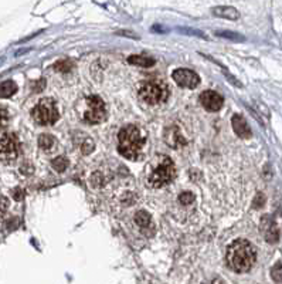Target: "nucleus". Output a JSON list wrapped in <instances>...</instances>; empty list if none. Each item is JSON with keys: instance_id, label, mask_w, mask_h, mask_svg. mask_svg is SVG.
<instances>
[{"instance_id": "1", "label": "nucleus", "mask_w": 282, "mask_h": 284, "mask_svg": "<svg viewBox=\"0 0 282 284\" xmlns=\"http://www.w3.org/2000/svg\"><path fill=\"white\" fill-rule=\"evenodd\" d=\"M227 264L231 270L237 273H245L253 269L257 260V253L248 240L240 239L233 242L227 249Z\"/></svg>"}, {"instance_id": "2", "label": "nucleus", "mask_w": 282, "mask_h": 284, "mask_svg": "<svg viewBox=\"0 0 282 284\" xmlns=\"http://www.w3.org/2000/svg\"><path fill=\"white\" fill-rule=\"evenodd\" d=\"M145 144V136L142 135L141 129L135 125H128L122 128L118 134V145L121 155L135 161L141 155V151Z\"/></svg>"}, {"instance_id": "3", "label": "nucleus", "mask_w": 282, "mask_h": 284, "mask_svg": "<svg viewBox=\"0 0 282 284\" xmlns=\"http://www.w3.org/2000/svg\"><path fill=\"white\" fill-rule=\"evenodd\" d=\"M169 97V87L163 80L152 78L145 81L139 88V98L149 105H157L164 103Z\"/></svg>"}, {"instance_id": "4", "label": "nucleus", "mask_w": 282, "mask_h": 284, "mask_svg": "<svg viewBox=\"0 0 282 284\" xmlns=\"http://www.w3.org/2000/svg\"><path fill=\"white\" fill-rule=\"evenodd\" d=\"M176 178V166L171 158H163L162 162L156 166V169L149 176V185L152 187H162L169 185Z\"/></svg>"}, {"instance_id": "5", "label": "nucleus", "mask_w": 282, "mask_h": 284, "mask_svg": "<svg viewBox=\"0 0 282 284\" xmlns=\"http://www.w3.org/2000/svg\"><path fill=\"white\" fill-rule=\"evenodd\" d=\"M59 108L50 98L38 101L37 105L33 108V118L40 125H52L59 121Z\"/></svg>"}, {"instance_id": "6", "label": "nucleus", "mask_w": 282, "mask_h": 284, "mask_svg": "<svg viewBox=\"0 0 282 284\" xmlns=\"http://www.w3.org/2000/svg\"><path fill=\"white\" fill-rule=\"evenodd\" d=\"M88 110L85 111V121L89 124H98L105 118V104L98 96H89L87 98Z\"/></svg>"}, {"instance_id": "7", "label": "nucleus", "mask_w": 282, "mask_h": 284, "mask_svg": "<svg viewBox=\"0 0 282 284\" xmlns=\"http://www.w3.org/2000/svg\"><path fill=\"white\" fill-rule=\"evenodd\" d=\"M173 80L178 82L180 87L185 88H196L200 82V77L196 74L192 70L186 68H179L173 71Z\"/></svg>"}, {"instance_id": "8", "label": "nucleus", "mask_w": 282, "mask_h": 284, "mask_svg": "<svg viewBox=\"0 0 282 284\" xmlns=\"http://www.w3.org/2000/svg\"><path fill=\"white\" fill-rule=\"evenodd\" d=\"M20 142L15 134H6L0 138V155L8 158H16L19 152Z\"/></svg>"}, {"instance_id": "9", "label": "nucleus", "mask_w": 282, "mask_h": 284, "mask_svg": "<svg viewBox=\"0 0 282 284\" xmlns=\"http://www.w3.org/2000/svg\"><path fill=\"white\" fill-rule=\"evenodd\" d=\"M200 103L208 111H218L223 107L224 100L218 92L208 90L204 91L200 96Z\"/></svg>"}, {"instance_id": "10", "label": "nucleus", "mask_w": 282, "mask_h": 284, "mask_svg": "<svg viewBox=\"0 0 282 284\" xmlns=\"http://www.w3.org/2000/svg\"><path fill=\"white\" fill-rule=\"evenodd\" d=\"M261 230L268 243H276L279 240V230L271 216H264L261 220Z\"/></svg>"}, {"instance_id": "11", "label": "nucleus", "mask_w": 282, "mask_h": 284, "mask_svg": "<svg viewBox=\"0 0 282 284\" xmlns=\"http://www.w3.org/2000/svg\"><path fill=\"white\" fill-rule=\"evenodd\" d=\"M233 129H234V132L240 136V138H250L251 136V129L248 127V124H247V121L241 117V115H234L233 117Z\"/></svg>"}, {"instance_id": "12", "label": "nucleus", "mask_w": 282, "mask_h": 284, "mask_svg": "<svg viewBox=\"0 0 282 284\" xmlns=\"http://www.w3.org/2000/svg\"><path fill=\"white\" fill-rule=\"evenodd\" d=\"M128 63L135 64L138 67H152L155 64V60L148 57V56H131L128 59Z\"/></svg>"}, {"instance_id": "13", "label": "nucleus", "mask_w": 282, "mask_h": 284, "mask_svg": "<svg viewBox=\"0 0 282 284\" xmlns=\"http://www.w3.org/2000/svg\"><path fill=\"white\" fill-rule=\"evenodd\" d=\"M16 91H17V85H16V82L12 81V80H8V81L0 84V98L12 97Z\"/></svg>"}, {"instance_id": "14", "label": "nucleus", "mask_w": 282, "mask_h": 284, "mask_svg": "<svg viewBox=\"0 0 282 284\" xmlns=\"http://www.w3.org/2000/svg\"><path fill=\"white\" fill-rule=\"evenodd\" d=\"M38 145H40V148H43L44 151H51L55 148L57 139L54 136H51V135L43 134L40 135V138H38Z\"/></svg>"}, {"instance_id": "15", "label": "nucleus", "mask_w": 282, "mask_h": 284, "mask_svg": "<svg viewBox=\"0 0 282 284\" xmlns=\"http://www.w3.org/2000/svg\"><path fill=\"white\" fill-rule=\"evenodd\" d=\"M213 13L215 16H220V17H225V19H231V20H236L240 17L238 12L234 8H215L213 9Z\"/></svg>"}, {"instance_id": "16", "label": "nucleus", "mask_w": 282, "mask_h": 284, "mask_svg": "<svg viewBox=\"0 0 282 284\" xmlns=\"http://www.w3.org/2000/svg\"><path fill=\"white\" fill-rule=\"evenodd\" d=\"M135 222H136L138 226H141V227H149L150 223H152V217H150V215H149L148 212H143V210H141V212H138V213H136V216H135Z\"/></svg>"}, {"instance_id": "17", "label": "nucleus", "mask_w": 282, "mask_h": 284, "mask_svg": "<svg viewBox=\"0 0 282 284\" xmlns=\"http://www.w3.org/2000/svg\"><path fill=\"white\" fill-rule=\"evenodd\" d=\"M52 166H54V169H55L57 172H64V171L67 169L68 161L64 157L55 158V159L52 161Z\"/></svg>"}, {"instance_id": "18", "label": "nucleus", "mask_w": 282, "mask_h": 284, "mask_svg": "<svg viewBox=\"0 0 282 284\" xmlns=\"http://www.w3.org/2000/svg\"><path fill=\"white\" fill-rule=\"evenodd\" d=\"M9 120H10V117H9L8 110L0 108V132L6 129V127L9 125Z\"/></svg>"}, {"instance_id": "19", "label": "nucleus", "mask_w": 282, "mask_h": 284, "mask_svg": "<svg viewBox=\"0 0 282 284\" xmlns=\"http://www.w3.org/2000/svg\"><path fill=\"white\" fill-rule=\"evenodd\" d=\"M271 276L274 278L276 283H281L282 281V263L278 262L275 264L272 270H271Z\"/></svg>"}, {"instance_id": "20", "label": "nucleus", "mask_w": 282, "mask_h": 284, "mask_svg": "<svg viewBox=\"0 0 282 284\" xmlns=\"http://www.w3.org/2000/svg\"><path fill=\"white\" fill-rule=\"evenodd\" d=\"M180 202L183 203V205H187V203H192L194 201V195L192 192H183V194L180 195Z\"/></svg>"}, {"instance_id": "21", "label": "nucleus", "mask_w": 282, "mask_h": 284, "mask_svg": "<svg viewBox=\"0 0 282 284\" xmlns=\"http://www.w3.org/2000/svg\"><path fill=\"white\" fill-rule=\"evenodd\" d=\"M54 67H55V70H60V71H68V70H71L73 64L70 61H60Z\"/></svg>"}, {"instance_id": "22", "label": "nucleus", "mask_w": 282, "mask_h": 284, "mask_svg": "<svg viewBox=\"0 0 282 284\" xmlns=\"http://www.w3.org/2000/svg\"><path fill=\"white\" fill-rule=\"evenodd\" d=\"M213 284H225V283H224V281H221V280H215Z\"/></svg>"}]
</instances>
